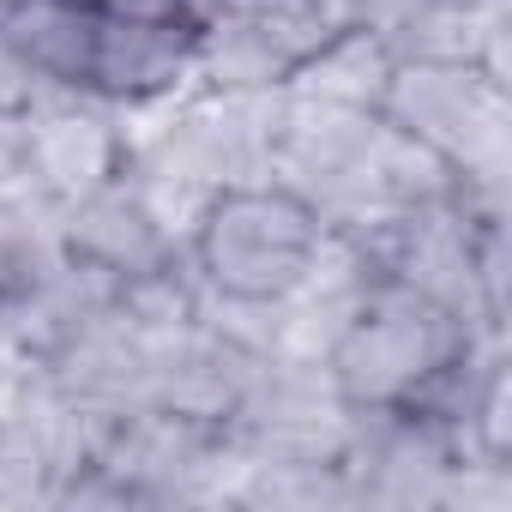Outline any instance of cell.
I'll use <instances>...</instances> for the list:
<instances>
[{"mask_svg": "<svg viewBox=\"0 0 512 512\" xmlns=\"http://www.w3.org/2000/svg\"><path fill=\"white\" fill-rule=\"evenodd\" d=\"M512 79L482 61H398L380 97V115L422 139L470 199L506 205L512 175Z\"/></svg>", "mask_w": 512, "mask_h": 512, "instance_id": "6da1fadb", "label": "cell"}, {"mask_svg": "<svg viewBox=\"0 0 512 512\" xmlns=\"http://www.w3.org/2000/svg\"><path fill=\"white\" fill-rule=\"evenodd\" d=\"M332 229L308 199L278 181L223 187L187 235V260L205 290L247 296V302H284Z\"/></svg>", "mask_w": 512, "mask_h": 512, "instance_id": "7a4b0ae2", "label": "cell"}, {"mask_svg": "<svg viewBox=\"0 0 512 512\" xmlns=\"http://www.w3.org/2000/svg\"><path fill=\"white\" fill-rule=\"evenodd\" d=\"M482 326L416 296L398 284H374L368 302L356 308V320L344 326V338L326 356V374L338 380V392L356 410H386V404H410L422 398V386L458 362V350L476 338Z\"/></svg>", "mask_w": 512, "mask_h": 512, "instance_id": "3957f363", "label": "cell"}, {"mask_svg": "<svg viewBox=\"0 0 512 512\" xmlns=\"http://www.w3.org/2000/svg\"><path fill=\"white\" fill-rule=\"evenodd\" d=\"M350 428L356 404L338 392L326 362H290V356H266L223 422L241 458H272V464H344Z\"/></svg>", "mask_w": 512, "mask_h": 512, "instance_id": "277c9868", "label": "cell"}, {"mask_svg": "<svg viewBox=\"0 0 512 512\" xmlns=\"http://www.w3.org/2000/svg\"><path fill=\"white\" fill-rule=\"evenodd\" d=\"M380 109H344L302 91H278V133H272V175L296 199L320 211L326 229L350 235L362 217V181L374 157Z\"/></svg>", "mask_w": 512, "mask_h": 512, "instance_id": "5b68a950", "label": "cell"}, {"mask_svg": "<svg viewBox=\"0 0 512 512\" xmlns=\"http://www.w3.org/2000/svg\"><path fill=\"white\" fill-rule=\"evenodd\" d=\"M127 163V109L91 97V91H49L19 115V181L67 211L103 181H115Z\"/></svg>", "mask_w": 512, "mask_h": 512, "instance_id": "8992f818", "label": "cell"}, {"mask_svg": "<svg viewBox=\"0 0 512 512\" xmlns=\"http://www.w3.org/2000/svg\"><path fill=\"white\" fill-rule=\"evenodd\" d=\"M458 458L452 428L410 404L356 410L344 470L356 482V506H392V512H440L446 470Z\"/></svg>", "mask_w": 512, "mask_h": 512, "instance_id": "52a82bcc", "label": "cell"}, {"mask_svg": "<svg viewBox=\"0 0 512 512\" xmlns=\"http://www.w3.org/2000/svg\"><path fill=\"white\" fill-rule=\"evenodd\" d=\"M199 85V31L181 19H97L85 91L115 109H157Z\"/></svg>", "mask_w": 512, "mask_h": 512, "instance_id": "ba28073f", "label": "cell"}, {"mask_svg": "<svg viewBox=\"0 0 512 512\" xmlns=\"http://www.w3.org/2000/svg\"><path fill=\"white\" fill-rule=\"evenodd\" d=\"M61 241H67V253L103 266L109 278H139V272L169 266L187 253V241L151 211V199L127 175H115L97 193H85L79 205H67L61 211Z\"/></svg>", "mask_w": 512, "mask_h": 512, "instance_id": "9c48e42d", "label": "cell"}, {"mask_svg": "<svg viewBox=\"0 0 512 512\" xmlns=\"http://www.w3.org/2000/svg\"><path fill=\"white\" fill-rule=\"evenodd\" d=\"M266 356H253L241 344H229L217 326L193 320L169 338H157V356H151V386H145V404H163L175 416H193V422H229V410L241 404L247 380L260 374Z\"/></svg>", "mask_w": 512, "mask_h": 512, "instance_id": "30bf717a", "label": "cell"}, {"mask_svg": "<svg viewBox=\"0 0 512 512\" xmlns=\"http://www.w3.org/2000/svg\"><path fill=\"white\" fill-rule=\"evenodd\" d=\"M151 356H157V338H151L145 326H133L121 308H109V314L91 320L73 344H61V350L43 362V374H49L55 392L73 398L79 410H91V416H115V410L145 404Z\"/></svg>", "mask_w": 512, "mask_h": 512, "instance_id": "8fae6325", "label": "cell"}, {"mask_svg": "<svg viewBox=\"0 0 512 512\" xmlns=\"http://www.w3.org/2000/svg\"><path fill=\"white\" fill-rule=\"evenodd\" d=\"M121 296V278H109L103 266L67 253L61 266H49L25 296H13L0 308V332L13 338V350H25L31 362H49L61 344H73L91 320H103Z\"/></svg>", "mask_w": 512, "mask_h": 512, "instance_id": "7c38bea8", "label": "cell"}, {"mask_svg": "<svg viewBox=\"0 0 512 512\" xmlns=\"http://www.w3.org/2000/svg\"><path fill=\"white\" fill-rule=\"evenodd\" d=\"M0 37H7L55 91H85L97 13L91 0H7L0 7Z\"/></svg>", "mask_w": 512, "mask_h": 512, "instance_id": "4fadbf2b", "label": "cell"}, {"mask_svg": "<svg viewBox=\"0 0 512 512\" xmlns=\"http://www.w3.org/2000/svg\"><path fill=\"white\" fill-rule=\"evenodd\" d=\"M392 67H398V55L386 49L380 25H344L338 37H326L284 79V91H302V97H320V103H344V109H380Z\"/></svg>", "mask_w": 512, "mask_h": 512, "instance_id": "5bb4252c", "label": "cell"}, {"mask_svg": "<svg viewBox=\"0 0 512 512\" xmlns=\"http://www.w3.org/2000/svg\"><path fill=\"white\" fill-rule=\"evenodd\" d=\"M67 260L61 241V211L43 205L19 175L0 181V308L13 296H25L49 266Z\"/></svg>", "mask_w": 512, "mask_h": 512, "instance_id": "9a60e30c", "label": "cell"}, {"mask_svg": "<svg viewBox=\"0 0 512 512\" xmlns=\"http://www.w3.org/2000/svg\"><path fill=\"white\" fill-rule=\"evenodd\" d=\"M229 506H272V512H332L356 506V482L344 464H272L241 458V482Z\"/></svg>", "mask_w": 512, "mask_h": 512, "instance_id": "2e32d148", "label": "cell"}, {"mask_svg": "<svg viewBox=\"0 0 512 512\" xmlns=\"http://www.w3.org/2000/svg\"><path fill=\"white\" fill-rule=\"evenodd\" d=\"M91 13L97 19H181V7H175V0H91ZM187 25V19H181Z\"/></svg>", "mask_w": 512, "mask_h": 512, "instance_id": "e0dca14e", "label": "cell"}, {"mask_svg": "<svg viewBox=\"0 0 512 512\" xmlns=\"http://www.w3.org/2000/svg\"><path fill=\"white\" fill-rule=\"evenodd\" d=\"M175 7H181V19H187V25L199 31V25H211V19H217V13L229 7V0H175Z\"/></svg>", "mask_w": 512, "mask_h": 512, "instance_id": "ac0fdd59", "label": "cell"}]
</instances>
